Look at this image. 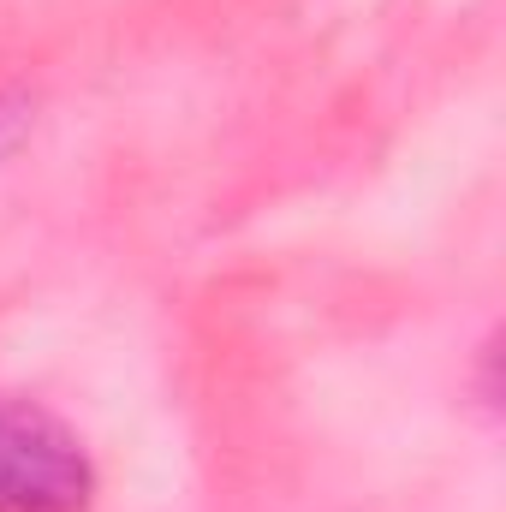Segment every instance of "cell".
<instances>
[{"label":"cell","instance_id":"cell-1","mask_svg":"<svg viewBox=\"0 0 506 512\" xmlns=\"http://www.w3.org/2000/svg\"><path fill=\"white\" fill-rule=\"evenodd\" d=\"M96 465L84 441L30 399L0 393V512H84Z\"/></svg>","mask_w":506,"mask_h":512}]
</instances>
